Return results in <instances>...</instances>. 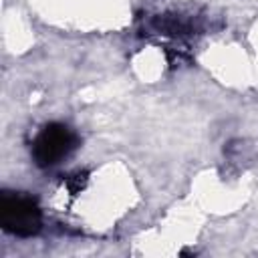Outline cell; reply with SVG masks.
Returning <instances> with one entry per match:
<instances>
[{"instance_id":"obj_1","label":"cell","mask_w":258,"mask_h":258,"mask_svg":"<svg viewBox=\"0 0 258 258\" xmlns=\"http://www.w3.org/2000/svg\"><path fill=\"white\" fill-rule=\"evenodd\" d=\"M0 226L18 238L36 236L42 228V212L36 200L24 194L4 191L0 198Z\"/></svg>"},{"instance_id":"obj_2","label":"cell","mask_w":258,"mask_h":258,"mask_svg":"<svg viewBox=\"0 0 258 258\" xmlns=\"http://www.w3.org/2000/svg\"><path fill=\"white\" fill-rule=\"evenodd\" d=\"M79 145L77 133L64 123H48L32 143V159L38 167H52L69 157Z\"/></svg>"}]
</instances>
